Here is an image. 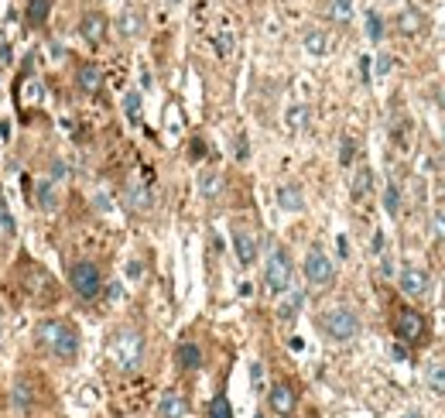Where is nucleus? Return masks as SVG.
I'll return each instance as SVG.
<instances>
[{
  "label": "nucleus",
  "instance_id": "nucleus-1",
  "mask_svg": "<svg viewBox=\"0 0 445 418\" xmlns=\"http://www.w3.org/2000/svg\"><path fill=\"white\" fill-rule=\"evenodd\" d=\"M35 339H38L41 350H48V353L58 357V360H72V357L79 353V330H76L72 323H62V319L38 323Z\"/></svg>",
  "mask_w": 445,
  "mask_h": 418
},
{
  "label": "nucleus",
  "instance_id": "nucleus-2",
  "mask_svg": "<svg viewBox=\"0 0 445 418\" xmlns=\"http://www.w3.org/2000/svg\"><path fill=\"white\" fill-rule=\"evenodd\" d=\"M110 357H114V364L120 367L123 374L137 371L141 357H144V336L137 333L134 326H120L114 333V339H110Z\"/></svg>",
  "mask_w": 445,
  "mask_h": 418
},
{
  "label": "nucleus",
  "instance_id": "nucleus-3",
  "mask_svg": "<svg viewBox=\"0 0 445 418\" xmlns=\"http://www.w3.org/2000/svg\"><path fill=\"white\" fill-rule=\"evenodd\" d=\"M319 326H322V333L332 343H350V339L360 336V316L353 309H346V305H336V309L319 316Z\"/></svg>",
  "mask_w": 445,
  "mask_h": 418
},
{
  "label": "nucleus",
  "instance_id": "nucleus-4",
  "mask_svg": "<svg viewBox=\"0 0 445 418\" xmlns=\"http://www.w3.org/2000/svg\"><path fill=\"white\" fill-rule=\"evenodd\" d=\"M291 278H295V264H291V254L284 247H274L267 254V264H264V285L267 292L281 295L291 288Z\"/></svg>",
  "mask_w": 445,
  "mask_h": 418
},
{
  "label": "nucleus",
  "instance_id": "nucleus-5",
  "mask_svg": "<svg viewBox=\"0 0 445 418\" xmlns=\"http://www.w3.org/2000/svg\"><path fill=\"white\" fill-rule=\"evenodd\" d=\"M305 281H309V288H332V281H336V264L329 261V254L322 247H309L305 254Z\"/></svg>",
  "mask_w": 445,
  "mask_h": 418
},
{
  "label": "nucleus",
  "instance_id": "nucleus-6",
  "mask_svg": "<svg viewBox=\"0 0 445 418\" xmlns=\"http://www.w3.org/2000/svg\"><path fill=\"white\" fill-rule=\"evenodd\" d=\"M69 285H72V292L79 295V298H100V292H103V274H100V268L93 261H79V264L69 268Z\"/></svg>",
  "mask_w": 445,
  "mask_h": 418
},
{
  "label": "nucleus",
  "instance_id": "nucleus-7",
  "mask_svg": "<svg viewBox=\"0 0 445 418\" xmlns=\"http://www.w3.org/2000/svg\"><path fill=\"white\" fill-rule=\"evenodd\" d=\"M394 333H398L401 343L418 346V343L428 339V323H425V316H421L418 309H401V312L394 316Z\"/></svg>",
  "mask_w": 445,
  "mask_h": 418
},
{
  "label": "nucleus",
  "instance_id": "nucleus-8",
  "mask_svg": "<svg viewBox=\"0 0 445 418\" xmlns=\"http://www.w3.org/2000/svg\"><path fill=\"white\" fill-rule=\"evenodd\" d=\"M295 408H298V394H295V387L284 384V380H278V384L271 387V412L281 415V418H291L295 415Z\"/></svg>",
  "mask_w": 445,
  "mask_h": 418
},
{
  "label": "nucleus",
  "instance_id": "nucleus-9",
  "mask_svg": "<svg viewBox=\"0 0 445 418\" xmlns=\"http://www.w3.org/2000/svg\"><path fill=\"white\" fill-rule=\"evenodd\" d=\"M398 285H401V292L405 295L418 298V295L428 292V274H425L421 268H414V264H405V268L398 271Z\"/></svg>",
  "mask_w": 445,
  "mask_h": 418
},
{
  "label": "nucleus",
  "instance_id": "nucleus-10",
  "mask_svg": "<svg viewBox=\"0 0 445 418\" xmlns=\"http://www.w3.org/2000/svg\"><path fill=\"white\" fill-rule=\"evenodd\" d=\"M79 35H82V42L86 45H103V38H107V17L96 10V14H86L79 21Z\"/></svg>",
  "mask_w": 445,
  "mask_h": 418
},
{
  "label": "nucleus",
  "instance_id": "nucleus-11",
  "mask_svg": "<svg viewBox=\"0 0 445 418\" xmlns=\"http://www.w3.org/2000/svg\"><path fill=\"white\" fill-rule=\"evenodd\" d=\"M233 251H237V261H240L243 268H250L257 261V240H253V233H247L243 226H233Z\"/></svg>",
  "mask_w": 445,
  "mask_h": 418
},
{
  "label": "nucleus",
  "instance_id": "nucleus-12",
  "mask_svg": "<svg viewBox=\"0 0 445 418\" xmlns=\"http://www.w3.org/2000/svg\"><path fill=\"white\" fill-rule=\"evenodd\" d=\"M76 83H79L82 93H100L103 89V72H100V65L96 62H82L79 65V72H76Z\"/></svg>",
  "mask_w": 445,
  "mask_h": 418
},
{
  "label": "nucleus",
  "instance_id": "nucleus-13",
  "mask_svg": "<svg viewBox=\"0 0 445 418\" xmlns=\"http://www.w3.org/2000/svg\"><path fill=\"white\" fill-rule=\"evenodd\" d=\"M425 384L432 394H445V353L442 357H432L425 364Z\"/></svg>",
  "mask_w": 445,
  "mask_h": 418
},
{
  "label": "nucleus",
  "instance_id": "nucleus-14",
  "mask_svg": "<svg viewBox=\"0 0 445 418\" xmlns=\"http://www.w3.org/2000/svg\"><path fill=\"white\" fill-rule=\"evenodd\" d=\"M425 28H428V21H425V14H421V10L405 7V10L398 14V31H401V35H421Z\"/></svg>",
  "mask_w": 445,
  "mask_h": 418
},
{
  "label": "nucleus",
  "instance_id": "nucleus-15",
  "mask_svg": "<svg viewBox=\"0 0 445 418\" xmlns=\"http://www.w3.org/2000/svg\"><path fill=\"white\" fill-rule=\"evenodd\" d=\"M370 192H373V171H370V165H360L357 168V175H353L350 196H353V203H364Z\"/></svg>",
  "mask_w": 445,
  "mask_h": 418
},
{
  "label": "nucleus",
  "instance_id": "nucleus-16",
  "mask_svg": "<svg viewBox=\"0 0 445 418\" xmlns=\"http://www.w3.org/2000/svg\"><path fill=\"white\" fill-rule=\"evenodd\" d=\"M175 360H178L182 371H199V367H203V350H199L196 343H178Z\"/></svg>",
  "mask_w": 445,
  "mask_h": 418
},
{
  "label": "nucleus",
  "instance_id": "nucleus-17",
  "mask_svg": "<svg viewBox=\"0 0 445 418\" xmlns=\"http://www.w3.org/2000/svg\"><path fill=\"white\" fill-rule=\"evenodd\" d=\"M302 45H305V52L315 55V59L329 55V35H325L322 28H309V31L302 35Z\"/></svg>",
  "mask_w": 445,
  "mask_h": 418
},
{
  "label": "nucleus",
  "instance_id": "nucleus-18",
  "mask_svg": "<svg viewBox=\"0 0 445 418\" xmlns=\"http://www.w3.org/2000/svg\"><path fill=\"white\" fill-rule=\"evenodd\" d=\"M158 412L162 418H182L189 412V401H185V394H178V391H168L162 398V405H158Z\"/></svg>",
  "mask_w": 445,
  "mask_h": 418
},
{
  "label": "nucleus",
  "instance_id": "nucleus-19",
  "mask_svg": "<svg viewBox=\"0 0 445 418\" xmlns=\"http://www.w3.org/2000/svg\"><path fill=\"white\" fill-rule=\"evenodd\" d=\"M278 206H281L284 212H302V209H305L302 189H298V185H281V189H278Z\"/></svg>",
  "mask_w": 445,
  "mask_h": 418
},
{
  "label": "nucleus",
  "instance_id": "nucleus-20",
  "mask_svg": "<svg viewBox=\"0 0 445 418\" xmlns=\"http://www.w3.org/2000/svg\"><path fill=\"white\" fill-rule=\"evenodd\" d=\"M52 14V0H28V10H24V21L28 28H41Z\"/></svg>",
  "mask_w": 445,
  "mask_h": 418
},
{
  "label": "nucleus",
  "instance_id": "nucleus-21",
  "mask_svg": "<svg viewBox=\"0 0 445 418\" xmlns=\"http://www.w3.org/2000/svg\"><path fill=\"white\" fill-rule=\"evenodd\" d=\"M141 28H144V17H141V10L127 7V10L120 14V35H123V38H137V35H141Z\"/></svg>",
  "mask_w": 445,
  "mask_h": 418
},
{
  "label": "nucleus",
  "instance_id": "nucleus-22",
  "mask_svg": "<svg viewBox=\"0 0 445 418\" xmlns=\"http://www.w3.org/2000/svg\"><path fill=\"white\" fill-rule=\"evenodd\" d=\"M127 203L137 209V212H148V209L155 206V196L148 192V185H130V192H127Z\"/></svg>",
  "mask_w": 445,
  "mask_h": 418
},
{
  "label": "nucleus",
  "instance_id": "nucleus-23",
  "mask_svg": "<svg viewBox=\"0 0 445 418\" xmlns=\"http://www.w3.org/2000/svg\"><path fill=\"white\" fill-rule=\"evenodd\" d=\"M353 7H357V0H329V17L336 24H350L353 21Z\"/></svg>",
  "mask_w": 445,
  "mask_h": 418
},
{
  "label": "nucleus",
  "instance_id": "nucleus-24",
  "mask_svg": "<svg viewBox=\"0 0 445 418\" xmlns=\"http://www.w3.org/2000/svg\"><path fill=\"white\" fill-rule=\"evenodd\" d=\"M38 203H41V209L58 206V192H55V178H52V175L38 178Z\"/></svg>",
  "mask_w": 445,
  "mask_h": 418
},
{
  "label": "nucleus",
  "instance_id": "nucleus-25",
  "mask_svg": "<svg viewBox=\"0 0 445 418\" xmlns=\"http://www.w3.org/2000/svg\"><path fill=\"white\" fill-rule=\"evenodd\" d=\"M199 192H203L205 199H216L223 192V175L219 171H203L199 175Z\"/></svg>",
  "mask_w": 445,
  "mask_h": 418
},
{
  "label": "nucleus",
  "instance_id": "nucleus-26",
  "mask_svg": "<svg viewBox=\"0 0 445 418\" xmlns=\"http://www.w3.org/2000/svg\"><path fill=\"white\" fill-rule=\"evenodd\" d=\"M391 134H394V144H401V148H407V141H411V121H407L405 114H394V124H391Z\"/></svg>",
  "mask_w": 445,
  "mask_h": 418
},
{
  "label": "nucleus",
  "instance_id": "nucleus-27",
  "mask_svg": "<svg viewBox=\"0 0 445 418\" xmlns=\"http://www.w3.org/2000/svg\"><path fill=\"white\" fill-rule=\"evenodd\" d=\"M284 124L291 127V130H302V127L309 124V107H305V103H295V107H288V114H284Z\"/></svg>",
  "mask_w": 445,
  "mask_h": 418
},
{
  "label": "nucleus",
  "instance_id": "nucleus-28",
  "mask_svg": "<svg viewBox=\"0 0 445 418\" xmlns=\"http://www.w3.org/2000/svg\"><path fill=\"white\" fill-rule=\"evenodd\" d=\"M366 38L370 42H380L384 38V17L377 10H366Z\"/></svg>",
  "mask_w": 445,
  "mask_h": 418
},
{
  "label": "nucleus",
  "instance_id": "nucleus-29",
  "mask_svg": "<svg viewBox=\"0 0 445 418\" xmlns=\"http://www.w3.org/2000/svg\"><path fill=\"white\" fill-rule=\"evenodd\" d=\"M384 209H387L391 216H398V212H401V189H398L394 182L384 189Z\"/></svg>",
  "mask_w": 445,
  "mask_h": 418
},
{
  "label": "nucleus",
  "instance_id": "nucleus-30",
  "mask_svg": "<svg viewBox=\"0 0 445 418\" xmlns=\"http://www.w3.org/2000/svg\"><path fill=\"white\" fill-rule=\"evenodd\" d=\"M209 418H233V408H230L226 394H216V398L209 401Z\"/></svg>",
  "mask_w": 445,
  "mask_h": 418
},
{
  "label": "nucleus",
  "instance_id": "nucleus-31",
  "mask_svg": "<svg viewBox=\"0 0 445 418\" xmlns=\"http://www.w3.org/2000/svg\"><path fill=\"white\" fill-rule=\"evenodd\" d=\"M123 110H127V117L130 121H141V93H123Z\"/></svg>",
  "mask_w": 445,
  "mask_h": 418
},
{
  "label": "nucleus",
  "instance_id": "nucleus-32",
  "mask_svg": "<svg viewBox=\"0 0 445 418\" xmlns=\"http://www.w3.org/2000/svg\"><path fill=\"white\" fill-rule=\"evenodd\" d=\"M10 233H14V219H10L7 203H3V196H0V240H7Z\"/></svg>",
  "mask_w": 445,
  "mask_h": 418
},
{
  "label": "nucleus",
  "instance_id": "nucleus-33",
  "mask_svg": "<svg viewBox=\"0 0 445 418\" xmlns=\"http://www.w3.org/2000/svg\"><path fill=\"white\" fill-rule=\"evenodd\" d=\"M298 309H302V295H291L288 302L278 305V316H281V319H295V312H298Z\"/></svg>",
  "mask_w": 445,
  "mask_h": 418
},
{
  "label": "nucleus",
  "instance_id": "nucleus-34",
  "mask_svg": "<svg viewBox=\"0 0 445 418\" xmlns=\"http://www.w3.org/2000/svg\"><path fill=\"white\" fill-rule=\"evenodd\" d=\"M353 155H357V141H353V137H343V148H339V162H343V165H350V162H353Z\"/></svg>",
  "mask_w": 445,
  "mask_h": 418
},
{
  "label": "nucleus",
  "instance_id": "nucleus-35",
  "mask_svg": "<svg viewBox=\"0 0 445 418\" xmlns=\"http://www.w3.org/2000/svg\"><path fill=\"white\" fill-rule=\"evenodd\" d=\"M432 233H435V240L445 244V209H439V212L432 216Z\"/></svg>",
  "mask_w": 445,
  "mask_h": 418
},
{
  "label": "nucleus",
  "instance_id": "nucleus-36",
  "mask_svg": "<svg viewBox=\"0 0 445 418\" xmlns=\"http://www.w3.org/2000/svg\"><path fill=\"white\" fill-rule=\"evenodd\" d=\"M373 254H377V257H380V254H387V237H384L380 230L373 233Z\"/></svg>",
  "mask_w": 445,
  "mask_h": 418
},
{
  "label": "nucleus",
  "instance_id": "nucleus-37",
  "mask_svg": "<svg viewBox=\"0 0 445 418\" xmlns=\"http://www.w3.org/2000/svg\"><path fill=\"white\" fill-rule=\"evenodd\" d=\"M141 271H144L141 261H130V264H127V278H130V281H141Z\"/></svg>",
  "mask_w": 445,
  "mask_h": 418
},
{
  "label": "nucleus",
  "instance_id": "nucleus-38",
  "mask_svg": "<svg viewBox=\"0 0 445 418\" xmlns=\"http://www.w3.org/2000/svg\"><path fill=\"white\" fill-rule=\"evenodd\" d=\"M250 377H253V387H260V380H264V367H260V364H253V367H250Z\"/></svg>",
  "mask_w": 445,
  "mask_h": 418
},
{
  "label": "nucleus",
  "instance_id": "nucleus-39",
  "mask_svg": "<svg viewBox=\"0 0 445 418\" xmlns=\"http://www.w3.org/2000/svg\"><path fill=\"white\" fill-rule=\"evenodd\" d=\"M17 405H21V408H28V387H24V380L17 384Z\"/></svg>",
  "mask_w": 445,
  "mask_h": 418
},
{
  "label": "nucleus",
  "instance_id": "nucleus-40",
  "mask_svg": "<svg viewBox=\"0 0 445 418\" xmlns=\"http://www.w3.org/2000/svg\"><path fill=\"white\" fill-rule=\"evenodd\" d=\"M247 155H250V148H247V137H237V158H247Z\"/></svg>",
  "mask_w": 445,
  "mask_h": 418
},
{
  "label": "nucleus",
  "instance_id": "nucleus-41",
  "mask_svg": "<svg viewBox=\"0 0 445 418\" xmlns=\"http://www.w3.org/2000/svg\"><path fill=\"white\" fill-rule=\"evenodd\" d=\"M336 247H339V257H350V240L339 233V240H336Z\"/></svg>",
  "mask_w": 445,
  "mask_h": 418
},
{
  "label": "nucleus",
  "instance_id": "nucleus-42",
  "mask_svg": "<svg viewBox=\"0 0 445 418\" xmlns=\"http://www.w3.org/2000/svg\"><path fill=\"white\" fill-rule=\"evenodd\" d=\"M377 72H380V76H384V72H391V59H387V55H384V59H377Z\"/></svg>",
  "mask_w": 445,
  "mask_h": 418
},
{
  "label": "nucleus",
  "instance_id": "nucleus-43",
  "mask_svg": "<svg viewBox=\"0 0 445 418\" xmlns=\"http://www.w3.org/2000/svg\"><path fill=\"white\" fill-rule=\"evenodd\" d=\"M216 45H219V52H223V55H226V52H230V35H219V38H216Z\"/></svg>",
  "mask_w": 445,
  "mask_h": 418
},
{
  "label": "nucleus",
  "instance_id": "nucleus-44",
  "mask_svg": "<svg viewBox=\"0 0 445 418\" xmlns=\"http://www.w3.org/2000/svg\"><path fill=\"white\" fill-rule=\"evenodd\" d=\"M407 357V350H405V343H398V346H394V360H405Z\"/></svg>",
  "mask_w": 445,
  "mask_h": 418
},
{
  "label": "nucleus",
  "instance_id": "nucleus-45",
  "mask_svg": "<svg viewBox=\"0 0 445 418\" xmlns=\"http://www.w3.org/2000/svg\"><path fill=\"white\" fill-rule=\"evenodd\" d=\"M360 72H364V83H370V59H364V62H360Z\"/></svg>",
  "mask_w": 445,
  "mask_h": 418
},
{
  "label": "nucleus",
  "instance_id": "nucleus-46",
  "mask_svg": "<svg viewBox=\"0 0 445 418\" xmlns=\"http://www.w3.org/2000/svg\"><path fill=\"white\" fill-rule=\"evenodd\" d=\"M7 55H10V48H7V45H0V62H3Z\"/></svg>",
  "mask_w": 445,
  "mask_h": 418
},
{
  "label": "nucleus",
  "instance_id": "nucleus-47",
  "mask_svg": "<svg viewBox=\"0 0 445 418\" xmlns=\"http://www.w3.org/2000/svg\"><path fill=\"white\" fill-rule=\"evenodd\" d=\"M405 418H425V415H421V412H418V408H414V412H407Z\"/></svg>",
  "mask_w": 445,
  "mask_h": 418
},
{
  "label": "nucleus",
  "instance_id": "nucleus-48",
  "mask_svg": "<svg viewBox=\"0 0 445 418\" xmlns=\"http://www.w3.org/2000/svg\"><path fill=\"white\" fill-rule=\"evenodd\" d=\"M442 206H445V192H442Z\"/></svg>",
  "mask_w": 445,
  "mask_h": 418
}]
</instances>
